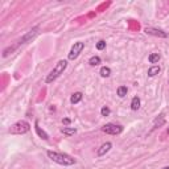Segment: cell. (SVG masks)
<instances>
[{"label": "cell", "mask_w": 169, "mask_h": 169, "mask_svg": "<svg viewBox=\"0 0 169 169\" xmlns=\"http://www.w3.org/2000/svg\"><path fill=\"white\" fill-rule=\"evenodd\" d=\"M144 32L147 33V35H151V36H156V37H161V38H167L168 37V33L161 31V29H157V28H145Z\"/></svg>", "instance_id": "8992f818"}, {"label": "cell", "mask_w": 169, "mask_h": 169, "mask_svg": "<svg viewBox=\"0 0 169 169\" xmlns=\"http://www.w3.org/2000/svg\"><path fill=\"white\" fill-rule=\"evenodd\" d=\"M62 122H64V124H70V122H71V120H70V119H69V118H65Z\"/></svg>", "instance_id": "7402d4cb"}, {"label": "cell", "mask_w": 169, "mask_h": 169, "mask_svg": "<svg viewBox=\"0 0 169 169\" xmlns=\"http://www.w3.org/2000/svg\"><path fill=\"white\" fill-rule=\"evenodd\" d=\"M17 46H19V44H16V45H13V46H9V48L4 49V50H3V57H7V56H9L13 50H15L16 48H17Z\"/></svg>", "instance_id": "e0dca14e"}, {"label": "cell", "mask_w": 169, "mask_h": 169, "mask_svg": "<svg viewBox=\"0 0 169 169\" xmlns=\"http://www.w3.org/2000/svg\"><path fill=\"white\" fill-rule=\"evenodd\" d=\"M89 64H90L91 66H97L101 64V58L98 57V56H94V57H91L90 59H89Z\"/></svg>", "instance_id": "ac0fdd59"}, {"label": "cell", "mask_w": 169, "mask_h": 169, "mask_svg": "<svg viewBox=\"0 0 169 169\" xmlns=\"http://www.w3.org/2000/svg\"><path fill=\"white\" fill-rule=\"evenodd\" d=\"M35 128H36V132H37V135L41 139H44V140H48L49 139V136H48V134H46V132L44 131V130H41V128H40V125H38V122H36L35 123Z\"/></svg>", "instance_id": "9c48e42d"}, {"label": "cell", "mask_w": 169, "mask_h": 169, "mask_svg": "<svg viewBox=\"0 0 169 169\" xmlns=\"http://www.w3.org/2000/svg\"><path fill=\"white\" fill-rule=\"evenodd\" d=\"M111 147H112V144L110 143V141H107V143H104V144L102 145V147H101V148H99V149H98V153H97V155H98L99 157L104 156V155H106V153H107L108 151L111 149Z\"/></svg>", "instance_id": "ba28073f"}, {"label": "cell", "mask_w": 169, "mask_h": 169, "mask_svg": "<svg viewBox=\"0 0 169 169\" xmlns=\"http://www.w3.org/2000/svg\"><path fill=\"white\" fill-rule=\"evenodd\" d=\"M168 134H169V128H168Z\"/></svg>", "instance_id": "cb8c5ba5"}, {"label": "cell", "mask_w": 169, "mask_h": 169, "mask_svg": "<svg viewBox=\"0 0 169 169\" xmlns=\"http://www.w3.org/2000/svg\"><path fill=\"white\" fill-rule=\"evenodd\" d=\"M37 31H38L37 26H36V28H33V29H31V31H29L28 33H26L25 36H23V37L20 38V41L17 42V44H19V45H21V44H25V42H28L29 40H32L36 35H37Z\"/></svg>", "instance_id": "52a82bcc"}, {"label": "cell", "mask_w": 169, "mask_h": 169, "mask_svg": "<svg viewBox=\"0 0 169 169\" xmlns=\"http://www.w3.org/2000/svg\"><path fill=\"white\" fill-rule=\"evenodd\" d=\"M148 59H149L151 64H156V62L160 61V54L158 53H152L149 57H148Z\"/></svg>", "instance_id": "9a60e30c"}, {"label": "cell", "mask_w": 169, "mask_h": 169, "mask_svg": "<svg viewBox=\"0 0 169 169\" xmlns=\"http://www.w3.org/2000/svg\"><path fill=\"white\" fill-rule=\"evenodd\" d=\"M83 48H85L83 42H81V41L74 42V45H73L71 49H70V53H69V59H75L79 54H81V52L83 50Z\"/></svg>", "instance_id": "5b68a950"}, {"label": "cell", "mask_w": 169, "mask_h": 169, "mask_svg": "<svg viewBox=\"0 0 169 169\" xmlns=\"http://www.w3.org/2000/svg\"><path fill=\"white\" fill-rule=\"evenodd\" d=\"M66 66H68V62L65 61V59H61V61H58L57 64H56V66L53 68V70L48 74V77H46L45 79V82L46 83H52L54 79H57L59 75L62 74V73L65 71V69H66Z\"/></svg>", "instance_id": "7a4b0ae2"}, {"label": "cell", "mask_w": 169, "mask_h": 169, "mask_svg": "<svg viewBox=\"0 0 169 169\" xmlns=\"http://www.w3.org/2000/svg\"><path fill=\"white\" fill-rule=\"evenodd\" d=\"M127 87H125V86H120V87H118V95L120 98H123V97H125V95H127Z\"/></svg>", "instance_id": "d6986e66"}, {"label": "cell", "mask_w": 169, "mask_h": 169, "mask_svg": "<svg viewBox=\"0 0 169 169\" xmlns=\"http://www.w3.org/2000/svg\"><path fill=\"white\" fill-rule=\"evenodd\" d=\"M163 169H169V167H164V168H163Z\"/></svg>", "instance_id": "603a6c76"}, {"label": "cell", "mask_w": 169, "mask_h": 169, "mask_svg": "<svg viewBox=\"0 0 169 169\" xmlns=\"http://www.w3.org/2000/svg\"><path fill=\"white\" fill-rule=\"evenodd\" d=\"M131 108H132L134 111H137L139 108H140V98H139V97H134V98H132Z\"/></svg>", "instance_id": "30bf717a"}, {"label": "cell", "mask_w": 169, "mask_h": 169, "mask_svg": "<svg viewBox=\"0 0 169 169\" xmlns=\"http://www.w3.org/2000/svg\"><path fill=\"white\" fill-rule=\"evenodd\" d=\"M158 73H160V66H152V68H149V70H148V75L149 77H155Z\"/></svg>", "instance_id": "4fadbf2b"}, {"label": "cell", "mask_w": 169, "mask_h": 169, "mask_svg": "<svg viewBox=\"0 0 169 169\" xmlns=\"http://www.w3.org/2000/svg\"><path fill=\"white\" fill-rule=\"evenodd\" d=\"M101 75L103 78H107L111 75V69L110 68H106V66H103V68L101 69Z\"/></svg>", "instance_id": "2e32d148"}, {"label": "cell", "mask_w": 169, "mask_h": 169, "mask_svg": "<svg viewBox=\"0 0 169 169\" xmlns=\"http://www.w3.org/2000/svg\"><path fill=\"white\" fill-rule=\"evenodd\" d=\"M165 123V118H164V115H160L156 120H155V125H153V130L155 128H157V127H160V125H163Z\"/></svg>", "instance_id": "5bb4252c"}, {"label": "cell", "mask_w": 169, "mask_h": 169, "mask_svg": "<svg viewBox=\"0 0 169 169\" xmlns=\"http://www.w3.org/2000/svg\"><path fill=\"white\" fill-rule=\"evenodd\" d=\"M106 48V41H103V40H101V41H98L97 44V49L98 50H102V49Z\"/></svg>", "instance_id": "44dd1931"}, {"label": "cell", "mask_w": 169, "mask_h": 169, "mask_svg": "<svg viewBox=\"0 0 169 169\" xmlns=\"http://www.w3.org/2000/svg\"><path fill=\"white\" fill-rule=\"evenodd\" d=\"M102 131L104 132V134H108V135H119L122 134V131H123V127L119 124H114V123H108L102 127Z\"/></svg>", "instance_id": "277c9868"}, {"label": "cell", "mask_w": 169, "mask_h": 169, "mask_svg": "<svg viewBox=\"0 0 169 169\" xmlns=\"http://www.w3.org/2000/svg\"><path fill=\"white\" fill-rule=\"evenodd\" d=\"M61 132L64 135H66V136H73V135H75V128H70V127H64L61 128Z\"/></svg>", "instance_id": "8fae6325"}, {"label": "cell", "mask_w": 169, "mask_h": 169, "mask_svg": "<svg viewBox=\"0 0 169 169\" xmlns=\"http://www.w3.org/2000/svg\"><path fill=\"white\" fill-rule=\"evenodd\" d=\"M46 155H48V157L50 158L52 161H54V163H57L59 165H64V167H69V165L75 164V160L69 156V155L58 153V152H53V151H48Z\"/></svg>", "instance_id": "6da1fadb"}, {"label": "cell", "mask_w": 169, "mask_h": 169, "mask_svg": "<svg viewBox=\"0 0 169 169\" xmlns=\"http://www.w3.org/2000/svg\"><path fill=\"white\" fill-rule=\"evenodd\" d=\"M101 114H102V116H108V115H110V108L108 107H102Z\"/></svg>", "instance_id": "ffe728a7"}, {"label": "cell", "mask_w": 169, "mask_h": 169, "mask_svg": "<svg viewBox=\"0 0 169 169\" xmlns=\"http://www.w3.org/2000/svg\"><path fill=\"white\" fill-rule=\"evenodd\" d=\"M29 130H31V124L25 120H20V122H16L15 124L11 125L9 128V134L12 135H23V134H26Z\"/></svg>", "instance_id": "3957f363"}, {"label": "cell", "mask_w": 169, "mask_h": 169, "mask_svg": "<svg viewBox=\"0 0 169 169\" xmlns=\"http://www.w3.org/2000/svg\"><path fill=\"white\" fill-rule=\"evenodd\" d=\"M82 92H74V94L71 95V98H70V102L73 104H75V103H78V102H81V99H82Z\"/></svg>", "instance_id": "7c38bea8"}]
</instances>
